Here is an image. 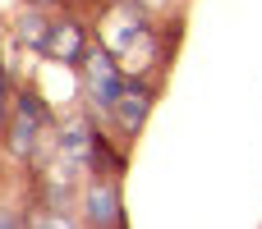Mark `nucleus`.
Returning <instances> with one entry per match:
<instances>
[{
    "mask_svg": "<svg viewBox=\"0 0 262 229\" xmlns=\"http://www.w3.org/2000/svg\"><path fill=\"white\" fill-rule=\"evenodd\" d=\"M74 78H78V96H83V106H88L92 115H101V119H106V110L115 106V96H120V92H124V83H129V73H124L120 55H115L111 46H101L97 37H92V46H88L83 64L74 69Z\"/></svg>",
    "mask_w": 262,
    "mask_h": 229,
    "instance_id": "nucleus-1",
    "label": "nucleus"
},
{
    "mask_svg": "<svg viewBox=\"0 0 262 229\" xmlns=\"http://www.w3.org/2000/svg\"><path fill=\"white\" fill-rule=\"evenodd\" d=\"M78 225L88 229H124L129 207H124V174L92 170L78 188Z\"/></svg>",
    "mask_w": 262,
    "mask_h": 229,
    "instance_id": "nucleus-2",
    "label": "nucleus"
},
{
    "mask_svg": "<svg viewBox=\"0 0 262 229\" xmlns=\"http://www.w3.org/2000/svg\"><path fill=\"white\" fill-rule=\"evenodd\" d=\"M157 101H161V83H157V78H134V73H129L124 92H120L115 106L106 110V129H111L124 147H134V142L143 138V129H147Z\"/></svg>",
    "mask_w": 262,
    "mask_h": 229,
    "instance_id": "nucleus-3",
    "label": "nucleus"
},
{
    "mask_svg": "<svg viewBox=\"0 0 262 229\" xmlns=\"http://www.w3.org/2000/svg\"><path fill=\"white\" fill-rule=\"evenodd\" d=\"M88 46H92V23L69 5V9H60V14H51V32H46V46H41V60L46 64H60V69H78L83 64V55H88Z\"/></svg>",
    "mask_w": 262,
    "mask_h": 229,
    "instance_id": "nucleus-4",
    "label": "nucleus"
},
{
    "mask_svg": "<svg viewBox=\"0 0 262 229\" xmlns=\"http://www.w3.org/2000/svg\"><path fill=\"white\" fill-rule=\"evenodd\" d=\"M46 32H51V14H46V9H32V5H23V9L14 14V41H18L28 55H41V46H46Z\"/></svg>",
    "mask_w": 262,
    "mask_h": 229,
    "instance_id": "nucleus-5",
    "label": "nucleus"
},
{
    "mask_svg": "<svg viewBox=\"0 0 262 229\" xmlns=\"http://www.w3.org/2000/svg\"><path fill=\"white\" fill-rule=\"evenodd\" d=\"M14 87H18V78L9 73V64H5V55H0V129H5V119H9V106H14Z\"/></svg>",
    "mask_w": 262,
    "mask_h": 229,
    "instance_id": "nucleus-6",
    "label": "nucleus"
},
{
    "mask_svg": "<svg viewBox=\"0 0 262 229\" xmlns=\"http://www.w3.org/2000/svg\"><path fill=\"white\" fill-rule=\"evenodd\" d=\"M23 5H32V9H46V14H60V9H69L74 0H23Z\"/></svg>",
    "mask_w": 262,
    "mask_h": 229,
    "instance_id": "nucleus-7",
    "label": "nucleus"
}]
</instances>
